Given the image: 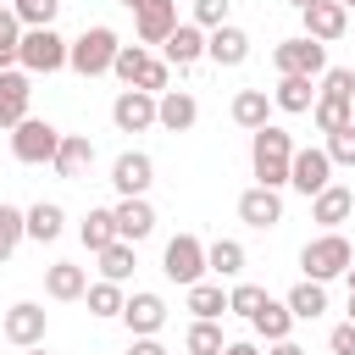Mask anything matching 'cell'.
I'll return each instance as SVG.
<instances>
[{
    "label": "cell",
    "instance_id": "obj_1",
    "mask_svg": "<svg viewBox=\"0 0 355 355\" xmlns=\"http://www.w3.org/2000/svg\"><path fill=\"white\" fill-rule=\"evenodd\" d=\"M288 166H294V139H288V128H277V122L255 128V133H250V172H255V183L288 189Z\"/></svg>",
    "mask_w": 355,
    "mask_h": 355
},
{
    "label": "cell",
    "instance_id": "obj_2",
    "mask_svg": "<svg viewBox=\"0 0 355 355\" xmlns=\"http://www.w3.org/2000/svg\"><path fill=\"white\" fill-rule=\"evenodd\" d=\"M349 266H355V250H349V239H344L338 227L305 239V250H300V272L316 277V283H333V277H344Z\"/></svg>",
    "mask_w": 355,
    "mask_h": 355
},
{
    "label": "cell",
    "instance_id": "obj_3",
    "mask_svg": "<svg viewBox=\"0 0 355 355\" xmlns=\"http://www.w3.org/2000/svg\"><path fill=\"white\" fill-rule=\"evenodd\" d=\"M116 50H122V39H116L105 22H94V28H83V33L72 39V50H67V67H72L78 78H100V72H111Z\"/></svg>",
    "mask_w": 355,
    "mask_h": 355
},
{
    "label": "cell",
    "instance_id": "obj_4",
    "mask_svg": "<svg viewBox=\"0 0 355 355\" xmlns=\"http://www.w3.org/2000/svg\"><path fill=\"white\" fill-rule=\"evenodd\" d=\"M55 150H61V128H55V122H44V116H22V122L11 128V155H17L22 166H50Z\"/></svg>",
    "mask_w": 355,
    "mask_h": 355
},
{
    "label": "cell",
    "instance_id": "obj_5",
    "mask_svg": "<svg viewBox=\"0 0 355 355\" xmlns=\"http://www.w3.org/2000/svg\"><path fill=\"white\" fill-rule=\"evenodd\" d=\"M67 50H72V39H61L55 28H22V50H17V67L22 72H61L67 67Z\"/></svg>",
    "mask_w": 355,
    "mask_h": 355
},
{
    "label": "cell",
    "instance_id": "obj_6",
    "mask_svg": "<svg viewBox=\"0 0 355 355\" xmlns=\"http://www.w3.org/2000/svg\"><path fill=\"white\" fill-rule=\"evenodd\" d=\"M272 67H277V78H322L327 72V44L311 39V33H294L272 50Z\"/></svg>",
    "mask_w": 355,
    "mask_h": 355
},
{
    "label": "cell",
    "instance_id": "obj_7",
    "mask_svg": "<svg viewBox=\"0 0 355 355\" xmlns=\"http://www.w3.org/2000/svg\"><path fill=\"white\" fill-rule=\"evenodd\" d=\"M161 272L178 283V288H189V283H200L211 266H205V244L194 239V233H178V239H166V250H161Z\"/></svg>",
    "mask_w": 355,
    "mask_h": 355
},
{
    "label": "cell",
    "instance_id": "obj_8",
    "mask_svg": "<svg viewBox=\"0 0 355 355\" xmlns=\"http://www.w3.org/2000/svg\"><path fill=\"white\" fill-rule=\"evenodd\" d=\"M333 183V155H327V144H305V150H294V166H288V189L294 194H322Z\"/></svg>",
    "mask_w": 355,
    "mask_h": 355
},
{
    "label": "cell",
    "instance_id": "obj_9",
    "mask_svg": "<svg viewBox=\"0 0 355 355\" xmlns=\"http://www.w3.org/2000/svg\"><path fill=\"white\" fill-rule=\"evenodd\" d=\"M44 322H50V311H44V305L17 300V305L0 316V338H6V344H17V349H33V344H44Z\"/></svg>",
    "mask_w": 355,
    "mask_h": 355
},
{
    "label": "cell",
    "instance_id": "obj_10",
    "mask_svg": "<svg viewBox=\"0 0 355 355\" xmlns=\"http://www.w3.org/2000/svg\"><path fill=\"white\" fill-rule=\"evenodd\" d=\"M122 327H128L133 338L161 333V327H166V300H161L155 288H133V294H128V305H122Z\"/></svg>",
    "mask_w": 355,
    "mask_h": 355
},
{
    "label": "cell",
    "instance_id": "obj_11",
    "mask_svg": "<svg viewBox=\"0 0 355 355\" xmlns=\"http://www.w3.org/2000/svg\"><path fill=\"white\" fill-rule=\"evenodd\" d=\"M155 100H161V94H150V89H122V94L111 100L116 133H144V128H155Z\"/></svg>",
    "mask_w": 355,
    "mask_h": 355
},
{
    "label": "cell",
    "instance_id": "obj_12",
    "mask_svg": "<svg viewBox=\"0 0 355 355\" xmlns=\"http://www.w3.org/2000/svg\"><path fill=\"white\" fill-rule=\"evenodd\" d=\"M239 222H244V227H255V233L277 227V222H283V194H277V189H266V183L244 189V194H239Z\"/></svg>",
    "mask_w": 355,
    "mask_h": 355
},
{
    "label": "cell",
    "instance_id": "obj_13",
    "mask_svg": "<svg viewBox=\"0 0 355 355\" xmlns=\"http://www.w3.org/2000/svg\"><path fill=\"white\" fill-rule=\"evenodd\" d=\"M150 183H155V161L144 150H122L111 161V189L116 194H150Z\"/></svg>",
    "mask_w": 355,
    "mask_h": 355
},
{
    "label": "cell",
    "instance_id": "obj_14",
    "mask_svg": "<svg viewBox=\"0 0 355 355\" xmlns=\"http://www.w3.org/2000/svg\"><path fill=\"white\" fill-rule=\"evenodd\" d=\"M300 22H305V33H311V39L333 44V39H344V33H349V6H338V0H311V6L300 11Z\"/></svg>",
    "mask_w": 355,
    "mask_h": 355
},
{
    "label": "cell",
    "instance_id": "obj_15",
    "mask_svg": "<svg viewBox=\"0 0 355 355\" xmlns=\"http://www.w3.org/2000/svg\"><path fill=\"white\" fill-rule=\"evenodd\" d=\"M161 55H166V67H178V72H189L194 61H205V28H200V22H178V28L166 33V44H161Z\"/></svg>",
    "mask_w": 355,
    "mask_h": 355
},
{
    "label": "cell",
    "instance_id": "obj_16",
    "mask_svg": "<svg viewBox=\"0 0 355 355\" xmlns=\"http://www.w3.org/2000/svg\"><path fill=\"white\" fill-rule=\"evenodd\" d=\"M111 211H116V239L139 244V239H150V233H155V205H150L144 194H122Z\"/></svg>",
    "mask_w": 355,
    "mask_h": 355
},
{
    "label": "cell",
    "instance_id": "obj_17",
    "mask_svg": "<svg viewBox=\"0 0 355 355\" xmlns=\"http://www.w3.org/2000/svg\"><path fill=\"white\" fill-rule=\"evenodd\" d=\"M178 28V0H144L133 11V33L139 44H166V33Z\"/></svg>",
    "mask_w": 355,
    "mask_h": 355
},
{
    "label": "cell",
    "instance_id": "obj_18",
    "mask_svg": "<svg viewBox=\"0 0 355 355\" xmlns=\"http://www.w3.org/2000/svg\"><path fill=\"white\" fill-rule=\"evenodd\" d=\"M200 122V100L189 94V89H166L161 100H155V128H166V133H189Z\"/></svg>",
    "mask_w": 355,
    "mask_h": 355
},
{
    "label": "cell",
    "instance_id": "obj_19",
    "mask_svg": "<svg viewBox=\"0 0 355 355\" xmlns=\"http://www.w3.org/2000/svg\"><path fill=\"white\" fill-rule=\"evenodd\" d=\"M205 55H211L216 67H244V61H250V33L233 28V22H222V28L205 33Z\"/></svg>",
    "mask_w": 355,
    "mask_h": 355
},
{
    "label": "cell",
    "instance_id": "obj_20",
    "mask_svg": "<svg viewBox=\"0 0 355 355\" xmlns=\"http://www.w3.org/2000/svg\"><path fill=\"white\" fill-rule=\"evenodd\" d=\"M55 178H67V183H78L89 166H94V139L89 133H61V150H55Z\"/></svg>",
    "mask_w": 355,
    "mask_h": 355
},
{
    "label": "cell",
    "instance_id": "obj_21",
    "mask_svg": "<svg viewBox=\"0 0 355 355\" xmlns=\"http://www.w3.org/2000/svg\"><path fill=\"white\" fill-rule=\"evenodd\" d=\"M28 100H33V83H28V72L6 67V72H0V128H17V122L28 116Z\"/></svg>",
    "mask_w": 355,
    "mask_h": 355
},
{
    "label": "cell",
    "instance_id": "obj_22",
    "mask_svg": "<svg viewBox=\"0 0 355 355\" xmlns=\"http://www.w3.org/2000/svg\"><path fill=\"white\" fill-rule=\"evenodd\" d=\"M349 211H355V194L344 183H327L322 194H311V222H322V233H333L338 222H349Z\"/></svg>",
    "mask_w": 355,
    "mask_h": 355
},
{
    "label": "cell",
    "instance_id": "obj_23",
    "mask_svg": "<svg viewBox=\"0 0 355 355\" xmlns=\"http://www.w3.org/2000/svg\"><path fill=\"white\" fill-rule=\"evenodd\" d=\"M44 294L61 300V305H67V300H83V294H89V272H83L78 261H50V266H44Z\"/></svg>",
    "mask_w": 355,
    "mask_h": 355
},
{
    "label": "cell",
    "instance_id": "obj_24",
    "mask_svg": "<svg viewBox=\"0 0 355 355\" xmlns=\"http://www.w3.org/2000/svg\"><path fill=\"white\" fill-rule=\"evenodd\" d=\"M272 105H277V111H288V116H305V111L316 105V78H277Z\"/></svg>",
    "mask_w": 355,
    "mask_h": 355
},
{
    "label": "cell",
    "instance_id": "obj_25",
    "mask_svg": "<svg viewBox=\"0 0 355 355\" xmlns=\"http://www.w3.org/2000/svg\"><path fill=\"white\" fill-rule=\"evenodd\" d=\"M233 122H239L244 133L266 128V122H272V94H266V89H239V94H233Z\"/></svg>",
    "mask_w": 355,
    "mask_h": 355
},
{
    "label": "cell",
    "instance_id": "obj_26",
    "mask_svg": "<svg viewBox=\"0 0 355 355\" xmlns=\"http://www.w3.org/2000/svg\"><path fill=\"white\" fill-rule=\"evenodd\" d=\"M183 305H189L200 322H222V316H227V294H222V283H205V277L183 288Z\"/></svg>",
    "mask_w": 355,
    "mask_h": 355
},
{
    "label": "cell",
    "instance_id": "obj_27",
    "mask_svg": "<svg viewBox=\"0 0 355 355\" xmlns=\"http://www.w3.org/2000/svg\"><path fill=\"white\" fill-rule=\"evenodd\" d=\"M288 311H294V322H316L322 311H327V283H316V277H300L288 294Z\"/></svg>",
    "mask_w": 355,
    "mask_h": 355
},
{
    "label": "cell",
    "instance_id": "obj_28",
    "mask_svg": "<svg viewBox=\"0 0 355 355\" xmlns=\"http://www.w3.org/2000/svg\"><path fill=\"white\" fill-rule=\"evenodd\" d=\"M61 227H67V211H61L55 200L28 205V239H33V244H55V239H61Z\"/></svg>",
    "mask_w": 355,
    "mask_h": 355
},
{
    "label": "cell",
    "instance_id": "obj_29",
    "mask_svg": "<svg viewBox=\"0 0 355 355\" xmlns=\"http://www.w3.org/2000/svg\"><path fill=\"white\" fill-rule=\"evenodd\" d=\"M250 327L266 338V344H277V338H288V327H294V311H288V300H272L266 294V305L250 316Z\"/></svg>",
    "mask_w": 355,
    "mask_h": 355
},
{
    "label": "cell",
    "instance_id": "obj_30",
    "mask_svg": "<svg viewBox=\"0 0 355 355\" xmlns=\"http://www.w3.org/2000/svg\"><path fill=\"white\" fill-rule=\"evenodd\" d=\"M78 239H83V250H89V255H100L105 244H116V211H105V205H100V211H89V216L78 222Z\"/></svg>",
    "mask_w": 355,
    "mask_h": 355
},
{
    "label": "cell",
    "instance_id": "obj_31",
    "mask_svg": "<svg viewBox=\"0 0 355 355\" xmlns=\"http://www.w3.org/2000/svg\"><path fill=\"white\" fill-rule=\"evenodd\" d=\"M244 261H250V255H244L239 239H211V244H205V266H211L216 277H239Z\"/></svg>",
    "mask_w": 355,
    "mask_h": 355
},
{
    "label": "cell",
    "instance_id": "obj_32",
    "mask_svg": "<svg viewBox=\"0 0 355 355\" xmlns=\"http://www.w3.org/2000/svg\"><path fill=\"white\" fill-rule=\"evenodd\" d=\"M133 266H139V244L116 239V244H105V250H100V277H111V283H128V277H133Z\"/></svg>",
    "mask_w": 355,
    "mask_h": 355
},
{
    "label": "cell",
    "instance_id": "obj_33",
    "mask_svg": "<svg viewBox=\"0 0 355 355\" xmlns=\"http://www.w3.org/2000/svg\"><path fill=\"white\" fill-rule=\"evenodd\" d=\"M150 61H155V55H150V44H122V50H116V61H111V72H116L128 89H139V78L150 72Z\"/></svg>",
    "mask_w": 355,
    "mask_h": 355
},
{
    "label": "cell",
    "instance_id": "obj_34",
    "mask_svg": "<svg viewBox=\"0 0 355 355\" xmlns=\"http://www.w3.org/2000/svg\"><path fill=\"white\" fill-rule=\"evenodd\" d=\"M89 316H122V305H128V294H122V283H111V277H100V283H89Z\"/></svg>",
    "mask_w": 355,
    "mask_h": 355
},
{
    "label": "cell",
    "instance_id": "obj_35",
    "mask_svg": "<svg viewBox=\"0 0 355 355\" xmlns=\"http://www.w3.org/2000/svg\"><path fill=\"white\" fill-rule=\"evenodd\" d=\"M183 349L189 355H222L227 349V338H222V322H189V338H183Z\"/></svg>",
    "mask_w": 355,
    "mask_h": 355
},
{
    "label": "cell",
    "instance_id": "obj_36",
    "mask_svg": "<svg viewBox=\"0 0 355 355\" xmlns=\"http://www.w3.org/2000/svg\"><path fill=\"white\" fill-rule=\"evenodd\" d=\"M22 239H28V211H17V205H0V261H11Z\"/></svg>",
    "mask_w": 355,
    "mask_h": 355
},
{
    "label": "cell",
    "instance_id": "obj_37",
    "mask_svg": "<svg viewBox=\"0 0 355 355\" xmlns=\"http://www.w3.org/2000/svg\"><path fill=\"white\" fill-rule=\"evenodd\" d=\"M311 122H316V133H338V128L349 122V100L316 94V105H311Z\"/></svg>",
    "mask_w": 355,
    "mask_h": 355
},
{
    "label": "cell",
    "instance_id": "obj_38",
    "mask_svg": "<svg viewBox=\"0 0 355 355\" xmlns=\"http://www.w3.org/2000/svg\"><path fill=\"white\" fill-rule=\"evenodd\" d=\"M17 50H22V17L11 6H0V72L17 67Z\"/></svg>",
    "mask_w": 355,
    "mask_h": 355
},
{
    "label": "cell",
    "instance_id": "obj_39",
    "mask_svg": "<svg viewBox=\"0 0 355 355\" xmlns=\"http://www.w3.org/2000/svg\"><path fill=\"white\" fill-rule=\"evenodd\" d=\"M261 305H266V288H261V283H233V288H227V311H233V316L250 322Z\"/></svg>",
    "mask_w": 355,
    "mask_h": 355
},
{
    "label": "cell",
    "instance_id": "obj_40",
    "mask_svg": "<svg viewBox=\"0 0 355 355\" xmlns=\"http://www.w3.org/2000/svg\"><path fill=\"white\" fill-rule=\"evenodd\" d=\"M316 94H333V100H355V72H349V67H327Z\"/></svg>",
    "mask_w": 355,
    "mask_h": 355
},
{
    "label": "cell",
    "instance_id": "obj_41",
    "mask_svg": "<svg viewBox=\"0 0 355 355\" xmlns=\"http://www.w3.org/2000/svg\"><path fill=\"white\" fill-rule=\"evenodd\" d=\"M327 155H333V166H355V122L327 133Z\"/></svg>",
    "mask_w": 355,
    "mask_h": 355
},
{
    "label": "cell",
    "instance_id": "obj_42",
    "mask_svg": "<svg viewBox=\"0 0 355 355\" xmlns=\"http://www.w3.org/2000/svg\"><path fill=\"white\" fill-rule=\"evenodd\" d=\"M194 22L211 33V28H222L227 22V0H194Z\"/></svg>",
    "mask_w": 355,
    "mask_h": 355
},
{
    "label": "cell",
    "instance_id": "obj_43",
    "mask_svg": "<svg viewBox=\"0 0 355 355\" xmlns=\"http://www.w3.org/2000/svg\"><path fill=\"white\" fill-rule=\"evenodd\" d=\"M327 355H355V322H338L327 333Z\"/></svg>",
    "mask_w": 355,
    "mask_h": 355
},
{
    "label": "cell",
    "instance_id": "obj_44",
    "mask_svg": "<svg viewBox=\"0 0 355 355\" xmlns=\"http://www.w3.org/2000/svg\"><path fill=\"white\" fill-rule=\"evenodd\" d=\"M128 355H166V344L150 333V338H133V344H128Z\"/></svg>",
    "mask_w": 355,
    "mask_h": 355
},
{
    "label": "cell",
    "instance_id": "obj_45",
    "mask_svg": "<svg viewBox=\"0 0 355 355\" xmlns=\"http://www.w3.org/2000/svg\"><path fill=\"white\" fill-rule=\"evenodd\" d=\"M266 355H311V349H300V344H294V338H277V344H272V349H266Z\"/></svg>",
    "mask_w": 355,
    "mask_h": 355
},
{
    "label": "cell",
    "instance_id": "obj_46",
    "mask_svg": "<svg viewBox=\"0 0 355 355\" xmlns=\"http://www.w3.org/2000/svg\"><path fill=\"white\" fill-rule=\"evenodd\" d=\"M222 355H261V349H255V344H244V338H239V344H227V349H222Z\"/></svg>",
    "mask_w": 355,
    "mask_h": 355
},
{
    "label": "cell",
    "instance_id": "obj_47",
    "mask_svg": "<svg viewBox=\"0 0 355 355\" xmlns=\"http://www.w3.org/2000/svg\"><path fill=\"white\" fill-rule=\"evenodd\" d=\"M344 311H349V316H344V322H355V294H349V305H344Z\"/></svg>",
    "mask_w": 355,
    "mask_h": 355
},
{
    "label": "cell",
    "instance_id": "obj_48",
    "mask_svg": "<svg viewBox=\"0 0 355 355\" xmlns=\"http://www.w3.org/2000/svg\"><path fill=\"white\" fill-rule=\"evenodd\" d=\"M22 355H50V349H44V344H33V349H22Z\"/></svg>",
    "mask_w": 355,
    "mask_h": 355
},
{
    "label": "cell",
    "instance_id": "obj_49",
    "mask_svg": "<svg viewBox=\"0 0 355 355\" xmlns=\"http://www.w3.org/2000/svg\"><path fill=\"white\" fill-rule=\"evenodd\" d=\"M344 277H349V294H355V266H349V272H344Z\"/></svg>",
    "mask_w": 355,
    "mask_h": 355
},
{
    "label": "cell",
    "instance_id": "obj_50",
    "mask_svg": "<svg viewBox=\"0 0 355 355\" xmlns=\"http://www.w3.org/2000/svg\"><path fill=\"white\" fill-rule=\"evenodd\" d=\"M122 6H128V11H139V6H144V0H122Z\"/></svg>",
    "mask_w": 355,
    "mask_h": 355
},
{
    "label": "cell",
    "instance_id": "obj_51",
    "mask_svg": "<svg viewBox=\"0 0 355 355\" xmlns=\"http://www.w3.org/2000/svg\"><path fill=\"white\" fill-rule=\"evenodd\" d=\"M288 6H300V11H305V6H311V0H288Z\"/></svg>",
    "mask_w": 355,
    "mask_h": 355
},
{
    "label": "cell",
    "instance_id": "obj_52",
    "mask_svg": "<svg viewBox=\"0 0 355 355\" xmlns=\"http://www.w3.org/2000/svg\"><path fill=\"white\" fill-rule=\"evenodd\" d=\"M349 122H355V100H349Z\"/></svg>",
    "mask_w": 355,
    "mask_h": 355
},
{
    "label": "cell",
    "instance_id": "obj_53",
    "mask_svg": "<svg viewBox=\"0 0 355 355\" xmlns=\"http://www.w3.org/2000/svg\"><path fill=\"white\" fill-rule=\"evenodd\" d=\"M338 6H355V0H338Z\"/></svg>",
    "mask_w": 355,
    "mask_h": 355
},
{
    "label": "cell",
    "instance_id": "obj_54",
    "mask_svg": "<svg viewBox=\"0 0 355 355\" xmlns=\"http://www.w3.org/2000/svg\"><path fill=\"white\" fill-rule=\"evenodd\" d=\"M349 22H355V6H349Z\"/></svg>",
    "mask_w": 355,
    "mask_h": 355
},
{
    "label": "cell",
    "instance_id": "obj_55",
    "mask_svg": "<svg viewBox=\"0 0 355 355\" xmlns=\"http://www.w3.org/2000/svg\"><path fill=\"white\" fill-rule=\"evenodd\" d=\"M11 6H22V0H11Z\"/></svg>",
    "mask_w": 355,
    "mask_h": 355
},
{
    "label": "cell",
    "instance_id": "obj_56",
    "mask_svg": "<svg viewBox=\"0 0 355 355\" xmlns=\"http://www.w3.org/2000/svg\"><path fill=\"white\" fill-rule=\"evenodd\" d=\"M183 355H189V349H183Z\"/></svg>",
    "mask_w": 355,
    "mask_h": 355
}]
</instances>
